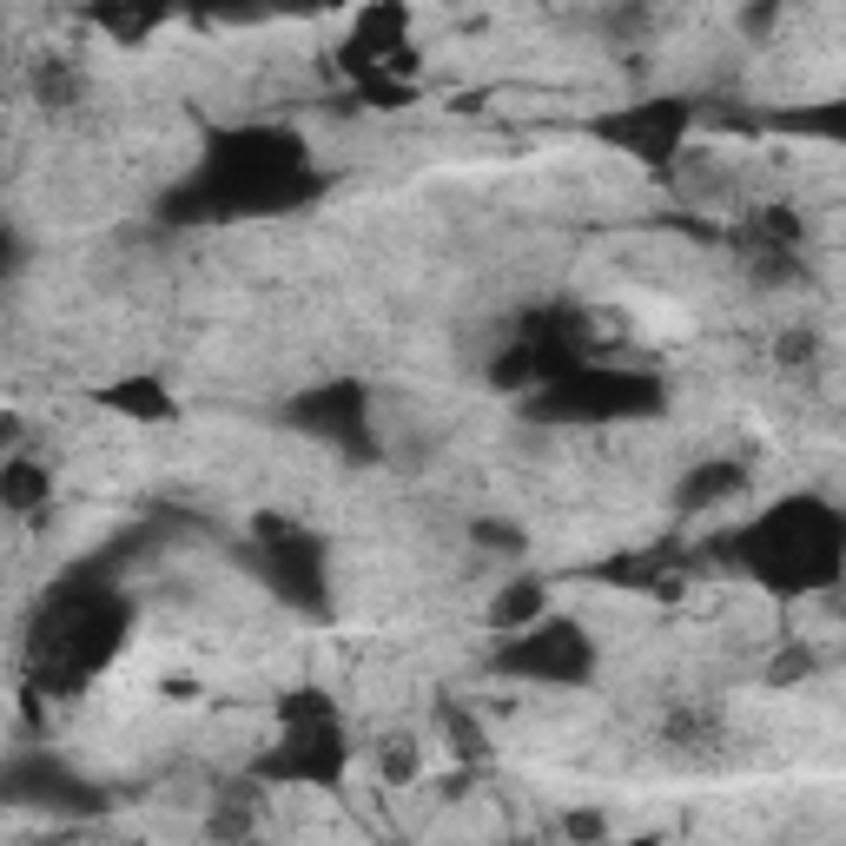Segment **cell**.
<instances>
[{"instance_id":"cell-1","label":"cell","mask_w":846,"mask_h":846,"mask_svg":"<svg viewBox=\"0 0 846 846\" xmlns=\"http://www.w3.org/2000/svg\"><path fill=\"white\" fill-rule=\"evenodd\" d=\"M450 728L470 734V721H463V714H450ZM443 754H450V761H470V741H443Z\"/></svg>"}]
</instances>
